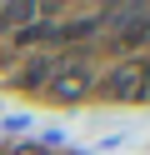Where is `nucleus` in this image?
Returning <instances> with one entry per match:
<instances>
[{"label":"nucleus","instance_id":"nucleus-1","mask_svg":"<svg viewBox=\"0 0 150 155\" xmlns=\"http://www.w3.org/2000/svg\"><path fill=\"white\" fill-rule=\"evenodd\" d=\"M95 90L105 95V100H115V105L145 100V95H150V60H140V55H130V60H115V65H110V70L95 80Z\"/></svg>","mask_w":150,"mask_h":155},{"label":"nucleus","instance_id":"nucleus-2","mask_svg":"<svg viewBox=\"0 0 150 155\" xmlns=\"http://www.w3.org/2000/svg\"><path fill=\"white\" fill-rule=\"evenodd\" d=\"M45 90L55 95V100L75 105V100H85V95L95 90V75H90L85 60H55V65H50V75H45Z\"/></svg>","mask_w":150,"mask_h":155},{"label":"nucleus","instance_id":"nucleus-3","mask_svg":"<svg viewBox=\"0 0 150 155\" xmlns=\"http://www.w3.org/2000/svg\"><path fill=\"white\" fill-rule=\"evenodd\" d=\"M50 65H55V60H25V70H15V85H20V90H40L45 75H50Z\"/></svg>","mask_w":150,"mask_h":155},{"label":"nucleus","instance_id":"nucleus-4","mask_svg":"<svg viewBox=\"0 0 150 155\" xmlns=\"http://www.w3.org/2000/svg\"><path fill=\"white\" fill-rule=\"evenodd\" d=\"M35 15V5H0V20L5 25H15V20H30Z\"/></svg>","mask_w":150,"mask_h":155},{"label":"nucleus","instance_id":"nucleus-5","mask_svg":"<svg viewBox=\"0 0 150 155\" xmlns=\"http://www.w3.org/2000/svg\"><path fill=\"white\" fill-rule=\"evenodd\" d=\"M10 155H50V150H45V145H15Z\"/></svg>","mask_w":150,"mask_h":155}]
</instances>
